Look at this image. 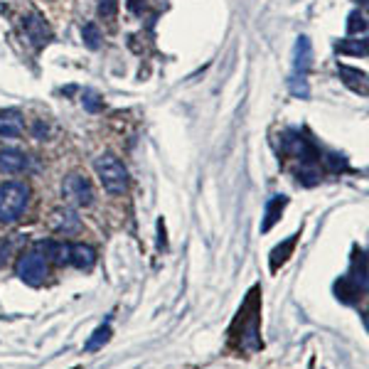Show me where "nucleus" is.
I'll return each instance as SVG.
<instances>
[{"label": "nucleus", "mask_w": 369, "mask_h": 369, "mask_svg": "<svg viewBox=\"0 0 369 369\" xmlns=\"http://www.w3.org/2000/svg\"><path fill=\"white\" fill-rule=\"evenodd\" d=\"M62 197L70 204H74V207H89V204L94 202V187L84 175L72 172V175H67L65 182H62Z\"/></svg>", "instance_id": "20e7f679"}, {"label": "nucleus", "mask_w": 369, "mask_h": 369, "mask_svg": "<svg viewBox=\"0 0 369 369\" xmlns=\"http://www.w3.org/2000/svg\"><path fill=\"white\" fill-rule=\"evenodd\" d=\"M286 204H288V197H286V194H276V197L268 199L266 214H263L266 219H263V224H261V231H268L273 224H276L278 219H281V212L286 209Z\"/></svg>", "instance_id": "9b49d317"}, {"label": "nucleus", "mask_w": 369, "mask_h": 369, "mask_svg": "<svg viewBox=\"0 0 369 369\" xmlns=\"http://www.w3.org/2000/svg\"><path fill=\"white\" fill-rule=\"evenodd\" d=\"M281 150L286 153V155L300 158V160H305V163H313V158H315L313 143H310L308 138H303L298 131H286V133L281 136Z\"/></svg>", "instance_id": "39448f33"}, {"label": "nucleus", "mask_w": 369, "mask_h": 369, "mask_svg": "<svg viewBox=\"0 0 369 369\" xmlns=\"http://www.w3.org/2000/svg\"><path fill=\"white\" fill-rule=\"evenodd\" d=\"M35 136H37V138H40V141H45V136H47V128H45V126H42V121H40V123L35 126Z\"/></svg>", "instance_id": "a878e982"}, {"label": "nucleus", "mask_w": 369, "mask_h": 369, "mask_svg": "<svg viewBox=\"0 0 369 369\" xmlns=\"http://www.w3.org/2000/svg\"><path fill=\"white\" fill-rule=\"evenodd\" d=\"M25 165H28V158H25L23 150H18V148H5V150H0V172H3V175H15V172H20Z\"/></svg>", "instance_id": "0eeeda50"}, {"label": "nucleus", "mask_w": 369, "mask_h": 369, "mask_svg": "<svg viewBox=\"0 0 369 369\" xmlns=\"http://www.w3.org/2000/svg\"><path fill=\"white\" fill-rule=\"evenodd\" d=\"M313 65V50H310V40L308 37H298L295 42V72L305 74Z\"/></svg>", "instance_id": "f8f14e48"}, {"label": "nucleus", "mask_w": 369, "mask_h": 369, "mask_svg": "<svg viewBox=\"0 0 369 369\" xmlns=\"http://www.w3.org/2000/svg\"><path fill=\"white\" fill-rule=\"evenodd\" d=\"M323 160L332 172H340V170H345L347 167V160L342 155H337V153H328V158H323Z\"/></svg>", "instance_id": "412c9836"}, {"label": "nucleus", "mask_w": 369, "mask_h": 369, "mask_svg": "<svg viewBox=\"0 0 369 369\" xmlns=\"http://www.w3.org/2000/svg\"><path fill=\"white\" fill-rule=\"evenodd\" d=\"M94 170H97V177L99 182L104 184V189L111 194H123L126 187H128V170H126V165L119 160L116 155H99L97 160H94Z\"/></svg>", "instance_id": "f03ea898"}, {"label": "nucleus", "mask_w": 369, "mask_h": 369, "mask_svg": "<svg viewBox=\"0 0 369 369\" xmlns=\"http://www.w3.org/2000/svg\"><path fill=\"white\" fill-rule=\"evenodd\" d=\"M337 52H340V55L367 57V40H342L337 42Z\"/></svg>", "instance_id": "dca6fc26"}, {"label": "nucleus", "mask_w": 369, "mask_h": 369, "mask_svg": "<svg viewBox=\"0 0 369 369\" xmlns=\"http://www.w3.org/2000/svg\"><path fill=\"white\" fill-rule=\"evenodd\" d=\"M25 33L33 40L35 47H42L47 45V40H50V28H47V23L40 18V15H30V18H25Z\"/></svg>", "instance_id": "1a4fd4ad"}, {"label": "nucleus", "mask_w": 369, "mask_h": 369, "mask_svg": "<svg viewBox=\"0 0 369 369\" xmlns=\"http://www.w3.org/2000/svg\"><path fill=\"white\" fill-rule=\"evenodd\" d=\"M298 180L303 182V184H318L320 182V172H318V167L313 165V163H305L303 167H300V172H298Z\"/></svg>", "instance_id": "6ab92c4d"}, {"label": "nucleus", "mask_w": 369, "mask_h": 369, "mask_svg": "<svg viewBox=\"0 0 369 369\" xmlns=\"http://www.w3.org/2000/svg\"><path fill=\"white\" fill-rule=\"evenodd\" d=\"M8 254H10V244L5 239H0V266L8 261Z\"/></svg>", "instance_id": "b1692460"}, {"label": "nucleus", "mask_w": 369, "mask_h": 369, "mask_svg": "<svg viewBox=\"0 0 369 369\" xmlns=\"http://www.w3.org/2000/svg\"><path fill=\"white\" fill-rule=\"evenodd\" d=\"M82 37H84V45H87L89 50H99V47H101V33H99V28L94 23L84 25Z\"/></svg>", "instance_id": "f3484780"}, {"label": "nucleus", "mask_w": 369, "mask_h": 369, "mask_svg": "<svg viewBox=\"0 0 369 369\" xmlns=\"http://www.w3.org/2000/svg\"><path fill=\"white\" fill-rule=\"evenodd\" d=\"M30 202V187L20 180L0 184V224H13L23 217Z\"/></svg>", "instance_id": "f257e3e1"}, {"label": "nucleus", "mask_w": 369, "mask_h": 369, "mask_svg": "<svg viewBox=\"0 0 369 369\" xmlns=\"http://www.w3.org/2000/svg\"><path fill=\"white\" fill-rule=\"evenodd\" d=\"M18 276L28 286H42L47 278V256L42 251H28L18 261Z\"/></svg>", "instance_id": "7ed1b4c3"}, {"label": "nucleus", "mask_w": 369, "mask_h": 369, "mask_svg": "<svg viewBox=\"0 0 369 369\" xmlns=\"http://www.w3.org/2000/svg\"><path fill=\"white\" fill-rule=\"evenodd\" d=\"M67 263L82 268V271H89L97 263V251L89 244H70V251H67Z\"/></svg>", "instance_id": "423d86ee"}, {"label": "nucleus", "mask_w": 369, "mask_h": 369, "mask_svg": "<svg viewBox=\"0 0 369 369\" xmlns=\"http://www.w3.org/2000/svg\"><path fill=\"white\" fill-rule=\"evenodd\" d=\"M52 229L57 234H72V231L79 229V217L72 212V209H57L52 214Z\"/></svg>", "instance_id": "9d476101"}, {"label": "nucleus", "mask_w": 369, "mask_h": 369, "mask_svg": "<svg viewBox=\"0 0 369 369\" xmlns=\"http://www.w3.org/2000/svg\"><path fill=\"white\" fill-rule=\"evenodd\" d=\"M99 15H101V18H114L116 0H101V3H99Z\"/></svg>", "instance_id": "4be33fe9"}, {"label": "nucleus", "mask_w": 369, "mask_h": 369, "mask_svg": "<svg viewBox=\"0 0 369 369\" xmlns=\"http://www.w3.org/2000/svg\"><path fill=\"white\" fill-rule=\"evenodd\" d=\"M111 340V325H99L97 330H94V335L89 337L87 340V345H84V350L87 352H94V350H99V347H104L106 342Z\"/></svg>", "instance_id": "2eb2a0df"}, {"label": "nucleus", "mask_w": 369, "mask_h": 369, "mask_svg": "<svg viewBox=\"0 0 369 369\" xmlns=\"http://www.w3.org/2000/svg\"><path fill=\"white\" fill-rule=\"evenodd\" d=\"M337 70H340V77L345 79L347 87H352L355 92L367 94V74L365 72L355 70V67H347V65H340Z\"/></svg>", "instance_id": "ddd939ff"}, {"label": "nucleus", "mask_w": 369, "mask_h": 369, "mask_svg": "<svg viewBox=\"0 0 369 369\" xmlns=\"http://www.w3.org/2000/svg\"><path fill=\"white\" fill-rule=\"evenodd\" d=\"M347 33L350 35H365L367 33V20L365 15L360 13V10H355V13H350V18H347Z\"/></svg>", "instance_id": "a211bd4d"}, {"label": "nucleus", "mask_w": 369, "mask_h": 369, "mask_svg": "<svg viewBox=\"0 0 369 369\" xmlns=\"http://www.w3.org/2000/svg\"><path fill=\"white\" fill-rule=\"evenodd\" d=\"M288 87H291V92L295 94V97L300 99H308V82H305V77L300 74V77H291L288 79Z\"/></svg>", "instance_id": "aec40b11"}, {"label": "nucleus", "mask_w": 369, "mask_h": 369, "mask_svg": "<svg viewBox=\"0 0 369 369\" xmlns=\"http://www.w3.org/2000/svg\"><path fill=\"white\" fill-rule=\"evenodd\" d=\"M295 241H298V234H293L288 241H283L281 246H276V249L271 251V271H278V266H283V263L288 261V256H291Z\"/></svg>", "instance_id": "4468645a"}, {"label": "nucleus", "mask_w": 369, "mask_h": 369, "mask_svg": "<svg viewBox=\"0 0 369 369\" xmlns=\"http://www.w3.org/2000/svg\"><path fill=\"white\" fill-rule=\"evenodd\" d=\"M23 136V116L18 111H0V138Z\"/></svg>", "instance_id": "6e6552de"}, {"label": "nucleus", "mask_w": 369, "mask_h": 369, "mask_svg": "<svg viewBox=\"0 0 369 369\" xmlns=\"http://www.w3.org/2000/svg\"><path fill=\"white\" fill-rule=\"evenodd\" d=\"M84 106L89 111H99V97L94 92H87V99H84Z\"/></svg>", "instance_id": "5701e85b"}, {"label": "nucleus", "mask_w": 369, "mask_h": 369, "mask_svg": "<svg viewBox=\"0 0 369 369\" xmlns=\"http://www.w3.org/2000/svg\"><path fill=\"white\" fill-rule=\"evenodd\" d=\"M128 8L133 10V13H141V10L145 8V0H128Z\"/></svg>", "instance_id": "393cba45"}]
</instances>
